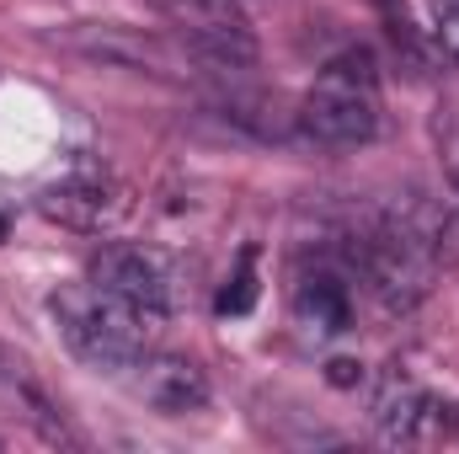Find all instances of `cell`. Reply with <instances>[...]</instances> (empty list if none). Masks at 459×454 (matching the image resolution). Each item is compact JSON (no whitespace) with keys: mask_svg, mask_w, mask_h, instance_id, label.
<instances>
[{"mask_svg":"<svg viewBox=\"0 0 459 454\" xmlns=\"http://www.w3.org/2000/svg\"><path fill=\"white\" fill-rule=\"evenodd\" d=\"M155 11L171 22L177 43L214 70H251L262 54L240 0H155Z\"/></svg>","mask_w":459,"mask_h":454,"instance_id":"3","label":"cell"},{"mask_svg":"<svg viewBox=\"0 0 459 454\" xmlns=\"http://www.w3.org/2000/svg\"><path fill=\"white\" fill-rule=\"evenodd\" d=\"M48 310H54V327H59L65 347H70L81 363H91L97 374H117V380H123V374L139 363V353L155 347V342H150L155 327H150L139 310H128L117 294H108L97 278H81V284L54 289Z\"/></svg>","mask_w":459,"mask_h":454,"instance_id":"1","label":"cell"},{"mask_svg":"<svg viewBox=\"0 0 459 454\" xmlns=\"http://www.w3.org/2000/svg\"><path fill=\"white\" fill-rule=\"evenodd\" d=\"M289 305H294V321H299L305 337H342L352 327V278H347V267H337V262L299 267Z\"/></svg>","mask_w":459,"mask_h":454,"instance_id":"9","label":"cell"},{"mask_svg":"<svg viewBox=\"0 0 459 454\" xmlns=\"http://www.w3.org/2000/svg\"><path fill=\"white\" fill-rule=\"evenodd\" d=\"M65 48L86 54V59H102L117 70H150V75H171V48L139 27H123V22H75L65 32H54Z\"/></svg>","mask_w":459,"mask_h":454,"instance_id":"8","label":"cell"},{"mask_svg":"<svg viewBox=\"0 0 459 454\" xmlns=\"http://www.w3.org/2000/svg\"><path fill=\"white\" fill-rule=\"evenodd\" d=\"M38 209L70 230H102L123 214V198L108 177H59L38 193Z\"/></svg>","mask_w":459,"mask_h":454,"instance_id":"10","label":"cell"},{"mask_svg":"<svg viewBox=\"0 0 459 454\" xmlns=\"http://www.w3.org/2000/svg\"><path fill=\"white\" fill-rule=\"evenodd\" d=\"M123 385L160 417H187V412L209 406V374L193 358L166 353V347H144L139 363L123 374Z\"/></svg>","mask_w":459,"mask_h":454,"instance_id":"6","label":"cell"},{"mask_svg":"<svg viewBox=\"0 0 459 454\" xmlns=\"http://www.w3.org/2000/svg\"><path fill=\"white\" fill-rule=\"evenodd\" d=\"M5 235H11V209L0 204V240H5Z\"/></svg>","mask_w":459,"mask_h":454,"instance_id":"14","label":"cell"},{"mask_svg":"<svg viewBox=\"0 0 459 454\" xmlns=\"http://www.w3.org/2000/svg\"><path fill=\"white\" fill-rule=\"evenodd\" d=\"M108 294H117L128 310H139L150 327H160L171 316V273L166 262L150 251V246H134V240H113L91 257V273Z\"/></svg>","mask_w":459,"mask_h":454,"instance_id":"5","label":"cell"},{"mask_svg":"<svg viewBox=\"0 0 459 454\" xmlns=\"http://www.w3.org/2000/svg\"><path fill=\"white\" fill-rule=\"evenodd\" d=\"M438 150H444V171L459 193V108H438Z\"/></svg>","mask_w":459,"mask_h":454,"instance_id":"12","label":"cell"},{"mask_svg":"<svg viewBox=\"0 0 459 454\" xmlns=\"http://www.w3.org/2000/svg\"><path fill=\"white\" fill-rule=\"evenodd\" d=\"M374 428L385 444H449L459 439V401L433 396L411 374L390 369L374 396Z\"/></svg>","mask_w":459,"mask_h":454,"instance_id":"4","label":"cell"},{"mask_svg":"<svg viewBox=\"0 0 459 454\" xmlns=\"http://www.w3.org/2000/svg\"><path fill=\"white\" fill-rule=\"evenodd\" d=\"M251 300H256V251H240V267H235L230 289L220 294V316H240V310H251Z\"/></svg>","mask_w":459,"mask_h":454,"instance_id":"11","label":"cell"},{"mask_svg":"<svg viewBox=\"0 0 459 454\" xmlns=\"http://www.w3.org/2000/svg\"><path fill=\"white\" fill-rule=\"evenodd\" d=\"M438 43H444V48H449V54L459 59V0L438 11Z\"/></svg>","mask_w":459,"mask_h":454,"instance_id":"13","label":"cell"},{"mask_svg":"<svg viewBox=\"0 0 459 454\" xmlns=\"http://www.w3.org/2000/svg\"><path fill=\"white\" fill-rule=\"evenodd\" d=\"M0 417L32 428L48 444H75V428H70L65 406L54 401V390L43 385V374L11 342H0Z\"/></svg>","mask_w":459,"mask_h":454,"instance_id":"7","label":"cell"},{"mask_svg":"<svg viewBox=\"0 0 459 454\" xmlns=\"http://www.w3.org/2000/svg\"><path fill=\"white\" fill-rule=\"evenodd\" d=\"M379 70L368 48L337 54L299 102V134L321 150H358L379 134Z\"/></svg>","mask_w":459,"mask_h":454,"instance_id":"2","label":"cell"}]
</instances>
